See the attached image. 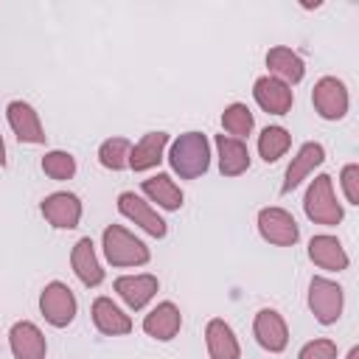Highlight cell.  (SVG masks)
Here are the masks:
<instances>
[{"label": "cell", "instance_id": "6da1fadb", "mask_svg": "<svg viewBox=\"0 0 359 359\" xmlns=\"http://www.w3.org/2000/svg\"><path fill=\"white\" fill-rule=\"evenodd\" d=\"M168 165L174 174H180V180H196L210 168V140L202 132H182L168 154H165Z\"/></svg>", "mask_w": 359, "mask_h": 359}, {"label": "cell", "instance_id": "7a4b0ae2", "mask_svg": "<svg viewBox=\"0 0 359 359\" xmlns=\"http://www.w3.org/2000/svg\"><path fill=\"white\" fill-rule=\"evenodd\" d=\"M101 247H104V258L112 266H143L151 258L149 247L137 236H132L126 227H121V224L104 227Z\"/></svg>", "mask_w": 359, "mask_h": 359}, {"label": "cell", "instance_id": "3957f363", "mask_svg": "<svg viewBox=\"0 0 359 359\" xmlns=\"http://www.w3.org/2000/svg\"><path fill=\"white\" fill-rule=\"evenodd\" d=\"M303 210L306 216L314 222V224H325V227H334L342 222L345 210L342 205L337 202L334 196V185H331V177L328 174H317L309 188H306V196H303Z\"/></svg>", "mask_w": 359, "mask_h": 359}, {"label": "cell", "instance_id": "277c9868", "mask_svg": "<svg viewBox=\"0 0 359 359\" xmlns=\"http://www.w3.org/2000/svg\"><path fill=\"white\" fill-rule=\"evenodd\" d=\"M309 309L320 325H334L345 309V292L337 280L314 275L309 283Z\"/></svg>", "mask_w": 359, "mask_h": 359}, {"label": "cell", "instance_id": "5b68a950", "mask_svg": "<svg viewBox=\"0 0 359 359\" xmlns=\"http://www.w3.org/2000/svg\"><path fill=\"white\" fill-rule=\"evenodd\" d=\"M39 311L42 317L53 325V328H65L76 320V311H79V303H76V294L70 292L67 283L62 280H50L42 294H39Z\"/></svg>", "mask_w": 359, "mask_h": 359}, {"label": "cell", "instance_id": "8992f818", "mask_svg": "<svg viewBox=\"0 0 359 359\" xmlns=\"http://www.w3.org/2000/svg\"><path fill=\"white\" fill-rule=\"evenodd\" d=\"M311 104L323 121H342L348 115V104H351L345 81L337 76H323L311 90Z\"/></svg>", "mask_w": 359, "mask_h": 359}, {"label": "cell", "instance_id": "52a82bcc", "mask_svg": "<svg viewBox=\"0 0 359 359\" xmlns=\"http://www.w3.org/2000/svg\"><path fill=\"white\" fill-rule=\"evenodd\" d=\"M258 233L264 241L275 247H292L300 238V227L294 216L283 208H261L258 210Z\"/></svg>", "mask_w": 359, "mask_h": 359}, {"label": "cell", "instance_id": "ba28073f", "mask_svg": "<svg viewBox=\"0 0 359 359\" xmlns=\"http://www.w3.org/2000/svg\"><path fill=\"white\" fill-rule=\"evenodd\" d=\"M118 213L126 216L129 222H135L140 230H146V233L154 236V238H163V236L168 233L165 219H163L143 196H137L135 191H123V194L118 196Z\"/></svg>", "mask_w": 359, "mask_h": 359}, {"label": "cell", "instance_id": "9c48e42d", "mask_svg": "<svg viewBox=\"0 0 359 359\" xmlns=\"http://www.w3.org/2000/svg\"><path fill=\"white\" fill-rule=\"evenodd\" d=\"M45 222L56 230H73L79 227L81 222V199L70 191H56V194H48L39 205Z\"/></svg>", "mask_w": 359, "mask_h": 359}, {"label": "cell", "instance_id": "30bf717a", "mask_svg": "<svg viewBox=\"0 0 359 359\" xmlns=\"http://www.w3.org/2000/svg\"><path fill=\"white\" fill-rule=\"evenodd\" d=\"M6 118H8V126H11V132L17 135L20 143H31V146H42L45 143L48 135L42 129L39 112L28 101H11L6 107Z\"/></svg>", "mask_w": 359, "mask_h": 359}, {"label": "cell", "instance_id": "8fae6325", "mask_svg": "<svg viewBox=\"0 0 359 359\" xmlns=\"http://www.w3.org/2000/svg\"><path fill=\"white\" fill-rule=\"evenodd\" d=\"M252 334H255V342L269 353H280L289 345V325L280 317V311H275V309H261L255 314Z\"/></svg>", "mask_w": 359, "mask_h": 359}, {"label": "cell", "instance_id": "7c38bea8", "mask_svg": "<svg viewBox=\"0 0 359 359\" xmlns=\"http://www.w3.org/2000/svg\"><path fill=\"white\" fill-rule=\"evenodd\" d=\"M252 98H255V104L264 112H269V115H286L292 109V104H294V90L289 84L272 79V76H261L252 84Z\"/></svg>", "mask_w": 359, "mask_h": 359}, {"label": "cell", "instance_id": "4fadbf2b", "mask_svg": "<svg viewBox=\"0 0 359 359\" xmlns=\"http://www.w3.org/2000/svg\"><path fill=\"white\" fill-rule=\"evenodd\" d=\"M325 163V149H323V143H317V140H309V143H303L300 149H297V154L292 157V163L286 165V174H283V182H280V194H289V191H294L317 165H323Z\"/></svg>", "mask_w": 359, "mask_h": 359}, {"label": "cell", "instance_id": "5bb4252c", "mask_svg": "<svg viewBox=\"0 0 359 359\" xmlns=\"http://www.w3.org/2000/svg\"><path fill=\"white\" fill-rule=\"evenodd\" d=\"M8 345H11L14 359H45V353H48L45 334L31 320H20V323L11 325Z\"/></svg>", "mask_w": 359, "mask_h": 359}, {"label": "cell", "instance_id": "9a60e30c", "mask_svg": "<svg viewBox=\"0 0 359 359\" xmlns=\"http://www.w3.org/2000/svg\"><path fill=\"white\" fill-rule=\"evenodd\" d=\"M160 289V280L149 272H140V275H121L115 280V292L118 297L132 309V311H140L149 306V300L157 294Z\"/></svg>", "mask_w": 359, "mask_h": 359}, {"label": "cell", "instance_id": "2e32d148", "mask_svg": "<svg viewBox=\"0 0 359 359\" xmlns=\"http://www.w3.org/2000/svg\"><path fill=\"white\" fill-rule=\"evenodd\" d=\"M165 146H168V132H146L129 151V168L137 174L157 168L165 160Z\"/></svg>", "mask_w": 359, "mask_h": 359}, {"label": "cell", "instance_id": "e0dca14e", "mask_svg": "<svg viewBox=\"0 0 359 359\" xmlns=\"http://www.w3.org/2000/svg\"><path fill=\"white\" fill-rule=\"evenodd\" d=\"M309 258L320 266V269H328V272H342L348 269L351 258L342 247V241L337 236H328V233H320V236H311L309 241Z\"/></svg>", "mask_w": 359, "mask_h": 359}, {"label": "cell", "instance_id": "ac0fdd59", "mask_svg": "<svg viewBox=\"0 0 359 359\" xmlns=\"http://www.w3.org/2000/svg\"><path fill=\"white\" fill-rule=\"evenodd\" d=\"M90 314L104 337H123L132 331V317L118 303H112V297H95Z\"/></svg>", "mask_w": 359, "mask_h": 359}, {"label": "cell", "instance_id": "d6986e66", "mask_svg": "<svg viewBox=\"0 0 359 359\" xmlns=\"http://www.w3.org/2000/svg\"><path fill=\"white\" fill-rule=\"evenodd\" d=\"M182 328V314L180 309L171 303V300H163L157 303L146 317H143V331L151 337V339H160V342H168L180 334Z\"/></svg>", "mask_w": 359, "mask_h": 359}, {"label": "cell", "instance_id": "ffe728a7", "mask_svg": "<svg viewBox=\"0 0 359 359\" xmlns=\"http://www.w3.org/2000/svg\"><path fill=\"white\" fill-rule=\"evenodd\" d=\"M70 266L76 272V278L90 289V286H98L104 280V269H101V261L95 255V247H93V238L84 236L73 244L70 250Z\"/></svg>", "mask_w": 359, "mask_h": 359}, {"label": "cell", "instance_id": "44dd1931", "mask_svg": "<svg viewBox=\"0 0 359 359\" xmlns=\"http://www.w3.org/2000/svg\"><path fill=\"white\" fill-rule=\"evenodd\" d=\"M266 67H269V76L272 79H278V81H283V84H300L303 81V76H306V65H303V59L292 50V48H286V45H275V48H269V53H266Z\"/></svg>", "mask_w": 359, "mask_h": 359}, {"label": "cell", "instance_id": "7402d4cb", "mask_svg": "<svg viewBox=\"0 0 359 359\" xmlns=\"http://www.w3.org/2000/svg\"><path fill=\"white\" fill-rule=\"evenodd\" d=\"M216 154L222 177H241L250 168V149L244 140L230 135H216Z\"/></svg>", "mask_w": 359, "mask_h": 359}, {"label": "cell", "instance_id": "603a6c76", "mask_svg": "<svg viewBox=\"0 0 359 359\" xmlns=\"http://www.w3.org/2000/svg\"><path fill=\"white\" fill-rule=\"evenodd\" d=\"M205 345L210 359H241V345L236 339V331L222 317H213L205 325Z\"/></svg>", "mask_w": 359, "mask_h": 359}, {"label": "cell", "instance_id": "cb8c5ba5", "mask_svg": "<svg viewBox=\"0 0 359 359\" xmlns=\"http://www.w3.org/2000/svg\"><path fill=\"white\" fill-rule=\"evenodd\" d=\"M143 194L149 196V202H157V208H163V210H180L182 208V191H180V185L171 180V174H163V171H157L154 177H149V180H143Z\"/></svg>", "mask_w": 359, "mask_h": 359}, {"label": "cell", "instance_id": "d4e9b609", "mask_svg": "<svg viewBox=\"0 0 359 359\" xmlns=\"http://www.w3.org/2000/svg\"><path fill=\"white\" fill-rule=\"evenodd\" d=\"M292 146V135L289 129L283 126H266L261 135H258V154L264 163H275L280 160Z\"/></svg>", "mask_w": 359, "mask_h": 359}, {"label": "cell", "instance_id": "484cf974", "mask_svg": "<svg viewBox=\"0 0 359 359\" xmlns=\"http://www.w3.org/2000/svg\"><path fill=\"white\" fill-rule=\"evenodd\" d=\"M222 126H224V132H227L230 137L244 140V137L252 132V126H255V115L250 112L247 104L233 101V104L224 107V112H222Z\"/></svg>", "mask_w": 359, "mask_h": 359}, {"label": "cell", "instance_id": "4316f807", "mask_svg": "<svg viewBox=\"0 0 359 359\" xmlns=\"http://www.w3.org/2000/svg\"><path fill=\"white\" fill-rule=\"evenodd\" d=\"M129 151H132V143L126 137H107L98 146V163L107 171H123L129 168Z\"/></svg>", "mask_w": 359, "mask_h": 359}, {"label": "cell", "instance_id": "83f0119b", "mask_svg": "<svg viewBox=\"0 0 359 359\" xmlns=\"http://www.w3.org/2000/svg\"><path fill=\"white\" fill-rule=\"evenodd\" d=\"M42 171H45V177H50V180H56V182L73 180V174H76V157H73L70 151H62V149L45 151V157H42Z\"/></svg>", "mask_w": 359, "mask_h": 359}, {"label": "cell", "instance_id": "f1b7e54d", "mask_svg": "<svg viewBox=\"0 0 359 359\" xmlns=\"http://www.w3.org/2000/svg\"><path fill=\"white\" fill-rule=\"evenodd\" d=\"M297 359H337V342L334 339H311L300 348Z\"/></svg>", "mask_w": 359, "mask_h": 359}, {"label": "cell", "instance_id": "f546056e", "mask_svg": "<svg viewBox=\"0 0 359 359\" xmlns=\"http://www.w3.org/2000/svg\"><path fill=\"white\" fill-rule=\"evenodd\" d=\"M339 185L345 191V199L351 205H359V165L356 163H348L339 174Z\"/></svg>", "mask_w": 359, "mask_h": 359}, {"label": "cell", "instance_id": "4dcf8cb0", "mask_svg": "<svg viewBox=\"0 0 359 359\" xmlns=\"http://www.w3.org/2000/svg\"><path fill=\"white\" fill-rule=\"evenodd\" d=\"M0 165H6V143H3V135H0Z\"/></svg>", "mask_w": 359, "mask_h": 359}, {"label": "cell", "instance_id": "1f68e13d", "mask_svg": "<svg viewBox=\"0 0 359 359\" xmlns=\"http://www.w3.org/2000/svg\"><path fill=\"white\" fill-rule=\"evenodd\" d=\"M348 359H359V348H351L348 351Z\"/></svg>", "mask_w": 359, "mask_h": 359}]
</instances>
